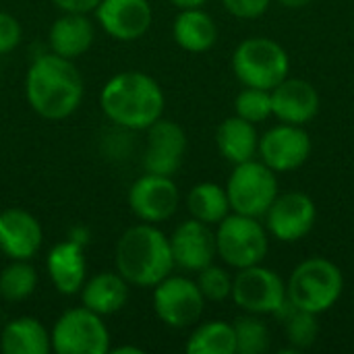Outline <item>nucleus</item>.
<instances>
[{"instance_id":"1","label":"nucleus","mask_w":354,"mask_h":354,"mask_svg":"<svg viewBox=\"0 0 354 354\" xmlns=\"http://www.w3.org/2000/svg\"><path fill=\"white\" fill-rule=\"evenodd\" d=\"M83 95L85 83L75 60L54 52L37 56L25 73V100L39 118L58 122L73 116Z\"/></svg>"},{"instance_id":"2","label":"nucleus","mask_w":354,"mask_h":354,"mask_svg":"<svg viewBox=\"0 0 354 354\" xmlns=\"http://www.w3.org/2000/svg\"><path fill=\"white\" fill-rule=\"evenodd\" d=\"M166 95L160 83L143 71H122L106 81L100 91V108L116 127L147 131L162 118Z\"/></svg>"},{"instance_id":"3","label":"nucleus","mask_w":354,"mask_h":354,"mask_svg":"<svg viewBox=\"0 0 354 354\" xmlns=\"http://www.w3.org/2000/svg\"><path fill=\"white\" fill-rule=\"evenodd\" d=\"M114 263L131 286L153 288L174 270L170 239L156 224H133L116 241Z\"/></svg>"},{"instance_id":"4","label":"nucleus","mask_w":354,"mask_h":354,"mask_svg":"<svg viewBox=\"0 0 354 354\" xmlns=\"http://www.w3.org/2000/svg\"><path fill=\"white\" fill-rule=\"evenodd\" d=\"M344 292V276L340 268L324 257H309L301 261L288 282L286 295L292 307L309 313L330 311Z\"/></svg>"},{"instance_id":"5","label":"nucleus","mask_w":354,"mask_h":354,"mask_svg":"<svg viewBox=\"0 0 354 354\" xmlns=\"http://www.w3.org/2000/svg\"><path fill=\"white\" fill-rule=\"evenodd\" d=\"M232 73L245 87L272 91L290 73L286 50L270 37H247L232 52Z\"/></svg>"},{"instance_id":"6","label":"nucleus","mask_w":354,"mask_h":354,"mask_svg":"<svg viewBox=\"0 0 354 354\" xmlns=\"http://www.w3.org/2000/svg\"><path fill=\"white\" fill-rule=\"evenodd\" d=\"M270 249V232L259 218L228 214L216 224L218 257L232 270L257 266L266 259Z\"/></svg>"},{"instance_id":"7","label":"nucleus","mask_w":354,"mask_h":354,"mask_svg":"<svg viewBox=\"0 0 354 354\" xmlns=\"http://www.w3.org/2000/svg\"><path fill=\"white\" fill-rule=\"evenodd\" d=\"M50 342L56 354H108L112 348L104 317L83 305L66 309L54 322Z\"/></svg>"},{"instance_id":"8","label":"nucleus","mask_w":354,"mask_h":354,"mask_svg":"<svg viewBox=\"0 0 354 354\" xmlns=\"http://www.w3.org/2000/svg\"><path fill=\"white\" fill-rule=\"evenodd\" d=\"M278 178L272 168L261 160H249L234 164V170L226 183V195L230 201V212L261 218L278 197Z\"/></svg>"},{"instance_id":"9","label":"nucleus","mask_w":354,"mask_h":354,"mask_svg":"<svg viewBox=\"0 0 354 354\" xmlns=\"http://www.w3.org/2000/svg\"><path fill=\"white\" fill-rule=\"evenodd\" d=\"M230 299L239 309L255 315H278L288 305L286 282L278 272L261 263L236 270Z\"/></svg>"},{"instance_id":"10","label":"nucleus","mask_w":354,"mask_h":354,"mask_svg":"<svg viewBox=\"0 0 354 354\" xmlns=\"http://www.w3.org/2000/svg\"><path fill=\"white\" fill-rule=\"evenodd\" d=\"M151 299L158 319L172 330H185L199 324L207 303L195 280L174 274L153 286Z\"/></svg>"},{"instance_id":"11","label":"nucleus","mask_w":354,"mask_h":354,"mask_svg":"<svg viewBox=\"0 0 354 354\" xmlns=\"http://www.w3.org/2000/svg\"><path fill=\"white\" fill-rule=\"evenodd\" d=\"M127 203L139 222L160 224L176 214L180 205V191L172 176L145 172L131 185Z\"/></svg>"},{"instance_id":"12","label":"nucleus","mask_w":354,"mask_h":354,"mask_svg":"<svg viewBox=\"0 0 354 354\" xmlns=\"http://www.w3.org/2000/svg\"><path fill=\"white\" fill-rule=\"evenodd\" d=\"M266 228L280 243H299L305 239L317 220L315 201L303 191L278 193L266 212Z\"/></svg>"},{"instance_id":"13","label":"nucleus","mask_w":354,"mask_h":354,"mask_svg":"<svg viewBox=\"0 0 354 354\" xmlns=\"http://www.w3.org/2000/svg\"><path fill=\"white\" fill-rule=\"evenodd\" d=\"M313 143L309 133L301 124H276L259 135V158L261 162L278 172H292L301 168L311 156Z\"/></svg>"},{"instance_id":"14","label":"nucleus","mask_w":354,"mask_h":354,"mask_svg":"<svg viewBox=\"0 0 354 354\" xmlns=\"http://www.w3.org/2000/svg\"><path fill=\"white\" fill-rule=\"evenodd\" d=\"M187 145L189 141L185 129L178 122L162 116L147 129V141L143 151L145 172L174 176L185 162Z\"/></svg>"},{"instance_id":"15","label":"nucleus","mask_w":354,"mask_h":354,"mask_svg":"<svg viewBox=\"0 0 354 354\" xmlns=\"http://www.w3.org/2000/svg\"><path fill=\"white\" fill-rule=\"evenodd\" d=\"M93 12L102 31L116 41H135L153 23L149 0H102Z\"/></svg>"},{"instance_id":"16","label":"nucleus","mask_w":354,"mask_h":354,"mask_svg":"<svg viewBox=\"0 0 354 354\" xmlns=\"http://www.w3.org/2000/svg\"><path fill=\"white\" fill-rule=\"evenodd\" d=\"M168 239L174 268L185 272H199L218 257L216 232L209 224H203L195 218L180 222Z\"/></svg>"},{"instance_id":"17","label":"nucleus","mask_w":354,"mask_h":354,"mask_svg":"<svg viewBox=\"0 0 354 354\" xmlns=\"http://www.w3.org/2000/svg\"><path fill=\"white\" fill-rule=\"evenodd\" d=\"M44 243L39 220L21 207L0 209V251L8 259L31 261Z\"/></svg>"},{"instance_id":"18","label":"nucleus","mask_w":354,"mask_h":354,"mask_svg":"<svg viewBox=\"0 0 354 354\" xmlns=\"http://www.w3.org/2000/svg\"><path fill=\"white\" fill-rule=\"evenodd\" d=\"M319 91L307 79L286 77L272 89V114L280 122L305 127L319 114Z\"/></svg>"},{"instance_id":"19","label":"nucleus","mask_w":354,"mask_h":354,"mask_svg":"<svg viewBox=\"0 0 354 354\" xmlns=\"http://www.w3.org/2000/svg\"><path fill=\"white\" fill-rule=\"evenodd\" d=\"M46 270L52 286L62 297L79 295L87 280V259L81 243L68 239L56 243L46 257Z\"/></svg>"},{"instance_id":"20","label":"nucleus","mask_w":354,"mask_h":354,"mask_svg":"<svg viewBox=\"0 0 354 354\" xmlns=\"http://www.w3.org/2000/svg\"><path fill=\"white\" fill-rule=\"evenodd\" d=\"M95 39V25L83 12H62L48 31L50 52L77 60L83 56Z\"/></svg>"},{"instance_id":"21","label":"nucleus","mask_w":354,"mask_h":354,"mask_svg":"<svg viewBox=\"0 0 354 354\" xmlns=\"http://www.w3.org/2000/svg\"><path fill=\"white\" fill-rule=\"evenodd\" d=\"M79 297L83 307L106 317L124 309L131 297V284L118 272H100L85 280Z\"/></svg>"},{"instance_id":"22","label":"nucleus","mask_w":354,"mask_h":354,"mask_svg":"<svg viewBox=\"0 0 354 354\" xmlns=\"http://www.w3.org/2000/svg\"><path fill=\"white\" fill-rule=\"evenodd\" d=\"M172 37L178 48L191 54L207 52L218 41V25L201 6L180 8L172 23Z\"/></svg>"},{"instance_id":"23","label":"nucleus","mask_w":354,"mask_h":354,"mask_svg":"<svg viewBox=\"0 0 354 354\" xmlns=\"http://www.w3.org/2000/svg\"><path fill=\"white\" fill-rule=\"evenodd\" d=\"M216 147L230 164L255 160L259 149V133L253 122L241 116H228L216 129Z\"/></svg>"},{"instance_id":"24","label":"nucleus","mask_w":354,"mask_h":354,"mask_svg":"<svg viewBox=\"0 0 354 354\" xmlns=\"http://www.w3.org/2000/svg\"><path fill=\"white\" fill-rule=\"evenodd\" d=\"M0 351L4 354H48L52 351L50 330L37 317H15L0 332Z\"/></svg>"},{"instance_id":"25","label":"nucleus","mask_w":354,"mask_h":354,"mask_svg":"<svg viewBox=\"0 0 354 354\" xmlns=\"http://www.w3.org/2000/svg\"><path fill=\"white\" fill-rule=\"evenodd\" d=\"M187 209L191 218L216 226L230 214V201L226 195V187L218 183H197L187 195Z\"/></svg>"},{"instance_id":"26","label":"nucleus","mask_w":354,"mask_h":354,"mask_svg":"<svg viewBox=\"0 0 354 354\" xmlns=\"http://www.w3.org/2000/svg\"><path fill=\"white\" fill-rule=\"evenodd\" d=\"M185 351L189 354H236V336L232 324L212 319L195 324Z\"/></svg>"},{"instance_id":"27","label":"nucleus","mask_w":354,"mask_h":354,"mask_svg":"<svg viewBox=\"0 0 354 354\" xmlns=\"http://www.w3.org/2000/svg\"><path fill=\"white\" fill-rule=\"evenodd\" d=\"M37 272L25 259H10L0 272V299L6 303H23L37 288Z\"/></svg>"},{"instance_id":"28","label":"nucleus","mask_w":354,"mask_h":354,"mask_svg":"<svg viewBox=\"0 0 354 354\" xmlns=\"http://www.w3.org/2000/svg\"><path fill=\"white\" fill-rule=\"evenodd\" d=\"M278 317H282L284 336H286V340H288V344L292 346L295 353L307 351L317 342V338H319V322H317L315 313L297 309L288 301V305L278 313Z\"/></svg>"},{"instance_id":"29","label":"nucleus","mask_w":354,"mask_h":354,"mask_svg":"<svg viewBox=\"0 0 354 354\" xmlns=\"http://www.w3.org/2000/svg\"><path fill=\"white\" fill-rule=\"evenodd\" d=\"M236 336V354H266L272 346V334L261 315L245 313L232 322Z\"/></svg>"},{"instance_id":"30","label":"nucleus","mask_w":354,"mask_h":354,"mask_svg":"<svg viewBox=\"0 0 354 354\" xmlns=\"http://www.w3.org/2000/svg\"><path fill=\"white\" fill-rule=\"evenodd\" d=\"M234 114L259 124L266 122L272 114V91L268 89H257V87H245L236 97H234Z\"/></svg>"},{"instance_id":"31","label":"nucleus","mask_w":354,"mask_h":354,"mask_svg":"<svg viewBox=\"0 0 354 354\" xmlns=\"http://www.w3.org/2000/svg\"><path fill=\"white\" fill-rule=\"evenodd\" d=\"M195 282H197L203 299L209 301V303H222V301L230 299V292H232V276L222 266L209 263L207 268L199 270Z\"/></svg>"},{"instance_id":"32","label":"nucleus","mask_w":354,"mask_h":354,"mask_svg":"<svg viewBox=\"0 0 354 354\" xmlns=\"http://www.w3.org/2000/svg\"><path fill=\"white\" fill-rule=\"evenodd\" d=\"M23 39V27L19 19L6 10H0V56L12 52Z\"/></svg>"},{"instance_id":"33","label":"nucleus","mask_w":354,"mask_h":354,"mask_svg":"<svg viewBox=\"0 0 354 354\" xmlns=\"http://www.w3.org/2000/svg\"><path fill=\"white\" fill-rule=\"evenodd\" d=\"M222 4L236 19H259L270 10L272 0H222Z\"/></svg>"},{"instance_id":"34","label":"nucleus","mask_w":354,"mask_h":354,"mask_svg":"<svg viewBox=\"0 0 354 354\" xmlns=\"http://www.w3.org/2000/svg\"><path fill=\"white\" fill-rule=\"evenodd\" d=\"M60 12H83L89 15L102 0H50Z\"/></svg>"},{"instance_id":"35","label":"nucleus","mask_w":354,"mask_h":354,"mask_svg":"<svg viewBox=\"0 0 354 354\" xmlns=\"http://www.w3.org/2000/svg\"><path fill=\"white\" fill-rule=\"evenodd\" d=\"M280 6H284V8H290V10H299V8H305V6H309L313 0H276Z\"/></svg>"},{"instance_id":"36","label":"nucleus","mask_w":354,"mask_h":354,"mask_svg":"<svg viewBox=\"0 0 354 354\" xmlns=\"http://www.w3.org/2000/svg\"><path fill=\"white\" fill-rule=\"evenodd\" d=\"M178 10L180 8H197V6H203L207 0H170Z\"/></svg>"},{"instance_id":"37","label":"nucleus","mask_w":354,"mask_h":354,"mask_svg":"<svg viewBox=\"0 0 354 354\" xmlns=\"http://www.w3.org/2000/svg\"><path fill=\"white\" fill-rule=\"evenodd\" d=\"M110 353H114V354H143V348H139V346H133V344H127V346H116V348H110Z\"/></svg>"}]
</instances>
